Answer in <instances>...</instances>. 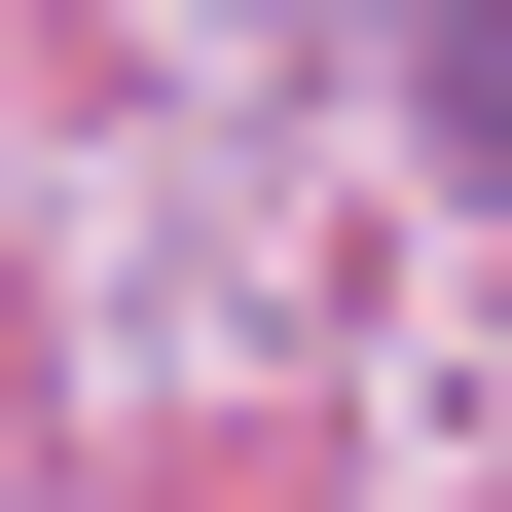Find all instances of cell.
Listing matches in <instances>:
<instances>
[{
    "mask_svg": "<svg viewBox=\"0 0 512 512\" xmlns=\"http://www.w3.org/2000/svg\"><path fill=\"white\" fill-rule=\"evenodd\" d=\"M403 110H439V147H476V183H512V0H476V37H439V74H403Z\"/></svg>",
    "mask_w": 512,
    "mask_h": 512,
    "instance_id": "obj_1",
    "label": "cell"
}]
</instances>
